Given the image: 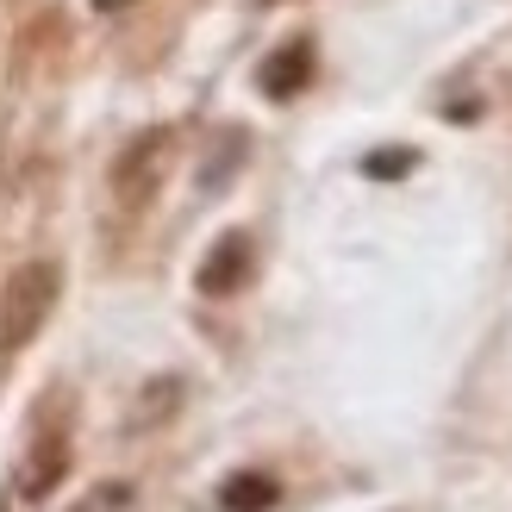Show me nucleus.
I'll return each instance as SVG.
<instances>
[{
    "label": "nucleus",
    "mask_w": 512,
    "mask_h": 512,
    "mask_svg": "<svg viewBox=\"0 0 512 512\" xmlns=\"http://www.w3.org/2000/svg\"><path fill=\"white\" fill-rule=\"evenodd\" d=\"M0 512H7V506H0Z\"/></svg>",
    "instance_id": "9"
},
{
    "label": "nucleus",
    "mask_w": 512,
    "mask_h": 512,
    "mask_svg": "<svg viewBox=\"0 0 512 512\" xmlns=\"http://www.w3.org/2000/svg\"><path fill=\"white\" fill-rule=\"evenodd\" d=\"M94 7H100V13H119V7H132V0H94Z\"/></svg>",
    "instance_id": "8"
},
{
    "label": "nucleus",
    "mask_w": 512,
    "mask_h": 512,
    "mask_svg": "<svg viewBox=\"0 0 512 512\" xmlns=\"http://www.w3.org/2000/svg\"><path fill=\"white\" fill-rule=\"evenodd\" d=\"M163 150H169L163 132H150V138H138L132 150H125V163H119V175H113L125 200H144L150 188H157V175H163Z\"/></svg>",
    "instance_id": "4"
},
{
    "label": "nucleus",
    "mask_w": 512,
    "mask_h": 512,
    "mask_svg": "<svg viewBox=\"0 0 512 512\" xmlns=\"http://www.w3.org/2000/svg\"><path fill=\"white\" fill-rule=\"evenodd\" d=\"M275 500H281V488L269 475H232L219 488V506L225 512H275Z\"/></svg>",
    "instance_id": "6"
},
{
    "label": "nucleus",
    "mask_w": 512,
    "mask_h": 512,
    "mask_svg": "<svg viewBox=\"0 0 512 512\" xmlns=\"http://www.w3.org/2000/svg\"><path fill=\"white\" fill-rule=\"evenodd\" d=\"M369 175H406L413 169V150H375V157H363Z\"/></svg>",
    "instance_id": "7"
},
{
    "label": "nucleus",
    "mask_w": 512,
    "mask_h": 512,
    "mask_svg": "<svg viewBox=\"0 0 512 512\" xmlns=\"http://www.w3.org/2000/svg\"><path fill=\"white\" fill-rule=\"evenodd\" d=\"M63 469H69V444L57 438V431H44V438L32 444V456H25V500H44L50 488L63 481Z\"/></svg>",
    "instance_id": "5"
},
{
    "label": "nucleus",
    "mask_w": 512,
    "mask_h": 512,
    "mask_svg": "<svg viewBox=\"0 0 512 512\" xmlns=\"http://www.w3.org/2000/svg\"><path fill=\"white\" fill-rule=\"evenodd\" d=\"M256 82H263L269 100H294L306 82H313V44H306V38H288V44H281L275 57L263 63V75H256Z\"/></svg>",
    "instance_id": "3"
},
{
    "label": "nucleus",
    "mask_w": 512,
    "mask_h": 512,
    "mask_svg": "<svg viewBox=\"0 0 512 512\" xmlns=\"http://www.w3.org/2000/svg\"><path fill=\"white\" fill-rule=\"evenodd\" d=\"M63 294V269L57 263H19L7 281H0V356L25 350L44 331V319L57 313Z\"/></svg>",
    "instance_id": "1"
},
{
    "label": "nucleus",
    "mask_w": 512,
    "mask_h": 512,
    "mask_svg": "<svg viewBox=\"0 0 512 512\" xmlns=\"http://www.w3.org/2000/svg\"><path fill=\"white\" fill-rule=\"evenodd\" d=\"M256 269V256H250V238L244 232H225L213 250H207V263L194 269V288L207 294V300H225V294H238L244 281Z\"/></svg>",
    "instance_id": "2"
}]
</instances>
